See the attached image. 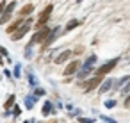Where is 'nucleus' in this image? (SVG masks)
Listing matches in <instances>:
<instances>
[{
	"instance_id": "29",
	"label": "nucleus",
	"mask_w": 130,
	"mask_h": 123,
	"mask_svg": "<svg viewBox=\"0 0 130 123\" xmlns=\"http://www.w3.org/2000/svg\"><path fill=\"white\" fill-rule=\"evenodd\" d=\"M0 54H4V55H7V50H6L4 47H0Z\"/></svg>"
},
{
	"instance_id": "31",
	"label": "nucleus",
	"mask_w": 130,
	"mask_h": 123,
	"mask_svg": "<svg viewBox=\"0 0 130 123\" xmlns=\"http://www.w3.org/2000/svg\"><path fill=\"white\" fill-rule=\"evenodd\" d=\"M77 2H82V0H77Z\"/></svg>"
},
{
	"instance_id": "22",
	"label": "nucleus",
	"mask_w": 130,
	"mask_h": 123,
	"mask_svg": "<svg viewBox=\"0 0 130 123\" xmlns=\"http://www.w3.org/2000/svg\"><path fill=\"white\" fill-rule=\"evenodd\" d=\"M78 121H80V123H94L93 118H78Z\"/></svg>"
},
{
	"instance_id": "9",
	"label": "nucleus",
	"mask_w": 130,
	"mask_h": 123,
	"mask_svg": "<svg viewBox=\"0 0 130 123\" xmlns=\"http://www.w3.org/2000/svg\"><path fill=\"white\" fill-rule=\"evenodd\" d=\"M112 84H114V80H112V79H105V80H102V82H100V93L109 91V89L112 87Z\"/></svg>"
},
{
	"instance_id": "8",
	"label": "nucleus",
	"mask_w": 130,
	"mask_h": 123,
	"mask_svg": "<svg viewBox=\"0 0 130 123\" xmlns=\"http://www.w3.org/2000/svg\"><path fill=\"white\" fill-rule=\"evenodd\" d=\"M71 54H73V52H70V50H64V52H61V54L55 57V63H57V64H61V63H66V61L71 57Z\"/></svg>"
},
{
	"instance_id": "15",
	"label": "nucleus",
	"mask_w": 130,
	"mask_h": 123,
	"mask_svg": "<svg viewBox=\"0 0 130 123\" xmlns=\"http://www.w3.org/2000/svg\"><path fill=\"white\" fill-rule=\"evenodd\" d=\"M11 20V13H0V25H4V23H7Z\"/></svg>"
},
{
	"instance_id": "28",
	"label": "nucleus",
	"mask_w": 130,
	"mask_h": 123,
	"mask_svg": "<svg viewBox=\"0 0 130 123\" xmlns=\"http://www.w3.org/2000/svg\"><path fill=\"white\" fill-rule=\"evenodd\" d=\"M4 9H6V2H0V13H2Z\"/></svg>"
},
{
	"instance_id": "7",
	"label": "nucleus",
	"mask_w": 130,
	"mask_h": 123,
	"mask_svg": "<svg viewBox=\"0 0 130 123\" xmlns=\"http://www.w3.org/2000/svg\"><path fill=\"white\" fill-rule=\"evenodd\" d=\"M78 68H80V63L78 61H71L66 68H64V75L66 77H70V75H75L77 71H78Z\"/></svg>"
},
{
	"instance_id": "13",
	"label": "nucleus",
	"mask_w": 130,
	"mask_h": 123,
	"mask_svg": "<svg viewBox=\"0 0 130 123\" xmlns=\"http://www.w3.org/2000/svg\"><path fill=\"white\" fill-rule=\"evenodd\" d=\"M41 112H43V116H50V114L54 112V111H52V103H50V102H45V103H43V111H41Z\"/></svg>"
},
{
	"instance_id": "27",
	"label": "nucleus",
	"mask_w": 130,
	"mask_h": 123,
	"mask_svg": "<svg viewBox=\"0 0 130 123\" xmlns=\"http://www.w3.org/2000/svg\"><path fill=\"white\" fill-rule=\"evenodd\" d=\"M125 107H130V93H128V96H126V100H125Z\"/></svg>"
},
{
	"instance_id": "2",
	"label": "nucleus",
	"mask_w": 130,
	"mask_h": 123,
	"mask_svg": "<svg viewBox=\"0 0 130 123\" xmlns=\"http://www.w3.org/2000/svg\"><path fill=\"white\" fill-rule=\"evenodd\" d=\"M94 63H96V55H91V57H89V59L86 61V64L82 66V70H78V71H77L75 75H77L78 79H86V77H87V75H89V73H91V71L94 70V66H93Z\"/></svg>"
},
{
	"instance_id": "21",
	"label": "nucleus",
	"mask_w": 130,
	"mask_h": 123,
	"mask_svg": "<svg viewBox=\"0 0 130 123\" xmlns=\"http://www.w3.org/2000/svg\"><path fill=\"white\" fill-rule=\"evenodd\" d=\"M29 80H30V86H36V84H38V79H36V75H32V73L29 75Z\"/></svg>"
},
{
	"instance_id": "5",
	"label": "nucleus",
	"mask_w": 130,
	"mask_h": 123,
	"mask_svg": "<svg viewBox=\"0 0 130 123\" xmlns=\"http://www.w3.org/2000/svg\"><path fill=\"white\" fill-rule=\"evenodd\" d=\"M102 80H103V77H102V75H96V77H93V79H89V80H84V82H80V84L86 86V91H93V89H96V87L100 86Z\"/></svg>"
},
{
	"instance_id": "25",
	"label": "nucleus",
	"mask_w": 130,
	"mask_h": 123,
	"mask_svg": "<svg viewBox=\"0 0 130 123\" xmlns=\"http://www.w3.org/2000/svg\"><path fill=\"white\" fill-rule=\"evenodd\" d=\"M105 105H107V107H109V109H112V107H114V105H116V100H109V102H107V103H105Z\"/></svg>"
},
{
	"instance_id": "6",
	"label": "nucleus",
	"mask_w": 130,
	"mask_h": 123,
	"mask_svg": "<svg viewBox=\"0 0 130 123\" xmlns=\"http://www.w3.org/2000/svg\"><path fill=\"white\" fill-rule=\"evenodd\" d=\"M59 34H61V27H57V29H54V30H50V34L46 36V39L43 41V48H46V47H50L57 38H59Z\"/></svg>"
},
{
	"instance_id": "20",
	"label": "nucleus",
	"mask_w": 130,
	"mask_h": 123,
	"mask_svg": "<svg viewBox=\"0 0 130 123\" xmlns=\"http://www.w3.org/2000/svg\"><path fill=\"white\" fill-rule=\"evenodd\" d=\"M20 73H22V66H20V64H16V66H14V77L18 79V77H20Z\"/></svg>"
},
{
	"instance_id": "10",
	"label": "nucleus",
	"mask_w": 130,
	"mask_h": 123,
	"mask_svg": "<svg viewBox=\"0 0 130 123\" xmlns=\"http://www.w3.org/2000/svg\"><path fill=\"white\" fill-rule=\"evenodd\" d=\"M23 22H25V20H23V16H20L18 20H14V22H13V23L7 27V32H9V34H13V32H14V30H16V29H18V27L23 23Z\"/></svg>"
},
{
	"instance_id": "11",
	"label": "nucleus",
	"mask_w": 130,
	"mask_h": 123,
	"mask_svg": "<svg viewBox=\"0 0 130 123\" xmlns=\"http://www.w3.org/2000/svg\"><path fill=\"white\" fill-rule=\"evenodd\" d=\"M128 79H130V77L126 75V77H121L119 80H114V84H112V87H114V89H123V86H125V84L128 82Z\"/></svg>"
},
{
	"instance_id": "1",
	"label": "nucleus",
	"mask_w": 130,
	"mask_h": 123,
	"mask_svg": "<svg viewBox=\"0 0 130 123\" xmlns=\"http://www.w3.org/2000/svg\"><path fill=\"white\" fill-rule=\"evenodd\" d=\"M32 22H34V18H29V20H25V22H23V23H22V25H20V27H18L14 32H13V36H11V38H13V41H18V39H22V38H23V36H25V34L30 30V23H32Z\"/></svg>"
},
{
	"instance_id": "24",
	"label": "nucleus",
	"mask_w": 130,
	"mask_h": 123,
	"mask_svg": "<svg viewBox=\"0 0 130 123\" xmlns=\"http://www.w3.org/2000/svg\"><path fill=\"white\" fill-rule=\"evenodd\" d=\"M121 91H123V93H130V79H128V82L123 86V89H121Z\"/></svg>"
},
{
	"instance_id": "23",
	"label": "nucleus",
	"mask_w": 130,
	"mask_h": 123,
	"mask_svg": "<svg viewBox=\"0 0 130 123\" xmlns=\"http://www.w3.org/2000/svg\"><path fill=\"white\" fill-rule=\"evenodd\" d=\"M13 114H14V116H20V114H22V109H20V105H14V109H13Z\"/></svg>"
},
{
	"instance_id": "26",
	"label": "nucleus",
	"mask_w": 130,
	"mask_h": 123,
	"mask_svg": "<svg viewBox=\"0 0 130 123\" xmlns=\"http://www.w3.org/2000/svg\"><path fill=\"white\" fill-rule=\"evenodd\" d=\"M102 119H103V121H107V123H116L114 119H110V118H107V116H102Z\"/></svg>"
},
{
	"instance_id": "14",
	"label": "nucleus",
	"mask_w": 130,
	"mask_h": 123,
	"mask_svg": "<svg viewBox=\"0 0 130 123\" xmlns=\"http://www.w3.org/2000/svg\"><path fill=\"white\" fill-rule=\"evenodd\" d=\"M14 100H16V96L14 95H9V98H7V102L4 103V109L7 111V109H11L13 105H14Z\"/></svg>"
},
{
	"instance_id": "12",
	"label": "nucleus",
	"mask_w": 130,
	"mask_h": 123,
	"mask_svg": "<svg viewBox=\"0 0 130 123\" xmlns=\"http://www.w3.org/2000/svg\"><path fill=\"white\" fill-rule=\"evenodd\" d=\"M32 11H34V6H32V4H27V6L22 7L20 16H29V14H32Z\"/></svg>"
},
{
	"instance_id": "30",
	"label": "nucleus",
	"mask_w": 130,
	"mask_h": 123,
	"mask_svg": "<svg viewBox=\"0 0 130 123\" xmlns=\"http://www.w3.org/2000/svg\"><path fill=\"white\" fill-rule=\"evenodd\" d=\"M23 123H32V121H23Z\"/></svg>"
},
{
	"instance_id": "17",
	"label": "nucleus",
	"mask_w": 130,
	"mask_h": 123,
	"mask_svg": "<svg viewBox=\"0 0 130 123\" xmlns=\"http://www.w3.org/2000/svg\"><path fill=\"white\" fill-rule=\"evenodd\" d=\"M75 27H78V20H70L68 25H66V30H71V29H75Z\"/></svg>"
},
{
	"instance_id": "19",
	"label": "nucleus",
	"mask_w": 130,
	"mask_h": 123,
	"mask_svg": "<svg viewBox=\"0 0 130 123\" xmlns=\"http://www.w3.org/2000/svg\"><path fill=\"white\" fill-rule=\"evenodd\" d=\"M25 57H27V59L32 57V45H27V48H25Z\"/></svg>"
},
{
	"instance_id": "3",
	"label": "nucleus",
	"mask_w": 130,
	"mask_h": 123,
	"mask_svg": "<svg viewBox=\"0 0 130 123\" xmlns=\"http://www.w3.org/2000/svg\"><path fill=\"white\" fill-rule=\"evenodd\" d=\"M118 61H119V57H114V59H110L109 63L102 64V66H100V68L96 70V75H102V77H103V75H107L109 71H112V68H114V66L118 64Z\"/></svg>"
},
{
	"instance_id": "18",
	"label": "nucleus",
	"mask_w": 130,
	"mask_h": 123,
	"mask_svg": "<svg viewBox=\"0 0 130 123\" xmlns=\"http://www.w3.org/2000/svg\"><path fill=\"white\" fill-rule=\"evenodd\" d=\"M34 103H36V96H32V95H30V96H27V107H29V109H32V107H34Z\"/></svg>"
},
{
	"instance_id": "4",
	"label": "nucleus",
	"mask_w": 130,
	"mask_h": 123,
	"mask_svg": "<svg viewBox=\"0 0 130 123\" xmlns=\"http://www.w3.org/2000/svg\"><path fill=\"white\" fill-rule=\"evenodd\" d=\"M52 11H54V6L52 4H48L46 7H45V11L41 13V16H39V20H38V29H41V27H45L46 25V22H48V18H50V14H52Z\"/></svg>"
},
{
	"instance_id": "16",
	"label": "nucleus",
	"mask_w": 130,
	"mask_h": 123,
	"mask_svg": "<svg viewBox=\"0 0 130 123\" xmlns=\"http://www.w3.org/2000/svg\"><path fill=\"white\" fill-rule=\"evenodd\" d=\"M14 7H16V2H9V4H6V13H11L13 14V11H14Z\"/></svg>"
}]
</instances>
